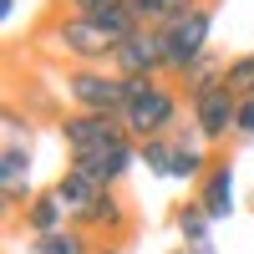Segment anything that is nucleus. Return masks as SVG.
Wrapping results in <instances>:
<instances>
[{
  "mask_svg": "<svg viewBox=\"0 0 254 254\" xmlns=\"http://www.w3.org/2000/svg\"><path fill=\"white\" fill-rule=\"evenodd\" d=\"M137 31L132 10H112V15H61L56 20V41L76 66H97V61H112L117 46Z\"/></svg>",
  "mask_w": 254,
  "mask_h": 254,
  "instance_id": "nucleus-1",
  "label": "nucleus"
},
{
  "mask_svg": "<svg viewBox=\"0 0 254 254\" xmlns=\"http://www.w3.org/2000/svg\"><path fill=\"white\" fill-rule=\"evenodd\" d=\"M183 87H188V117H193V132H198L203 142H224L229 132H239V102H244V97L229 92L224 66L208 61V66H203L198 76H188Z\"/></svg>",
  "mask_w": 254,
  "mask_h": 254,
  "instance_id": "nucleus-2",
  "label": "nucleus"
},
{
  "mask_svg": "<svg viewBox=\"0 0 254 254\" xmlns=\"http://www.w3.org/2000/svg\"><path fill=\"white\" fill-rule=\"evenodd\" d=\"M127 81V107H122V127L132 132V142H153L178 122V92L163 76H122Z\"/></svg>",
  "mask_w": 254,
  "mask_h": 254,
  "instance_id": "nucleus-3",
  "label": "nucleus"
},
{
  "mask_svg": "<svg viewBox=\"0 0 254 254\" xmlns=\"http://www.w3.org/2000/svg\"><path fill=\"white\" fill-rule=\"evenodd\" d=\"M208 36H214V5L198 0L188 15H178L173 26L163 31V41H168V76H178V81L198 76L208 66Z\"/></svg>",
  "mask_w": 254,
  "mask_h": 254,
  "instance_id": "nucleus-4",
  "label": "nucleus"
},
{
  "mask_svg": "<svg viewBox=\"0 0 254 254\" xmlns=\"http://www.w3.org/2000/svg\"><path fill=\"white\" fill-rule=\"evenodd\" d=\"M66 102H71V112L122 117V107H127V81H122L117 71L76 66V71H66Z\"/></svg>",
  "mask_w": 254,
  "mask_h": 254,
  "instance_id": "nucleus-5",
  "label": "nucleus"
},
{
  "mask_svg": "<svg viewBox=\"0 0 254 254\" xmlns=\"http://www.w3.org/2000/svg\"><path fill=\"white\" fill-rule=\"evenodd\" d=\"M137 163V142L132 132H117L107 142H97V147H81V153H66V168H76V173H87L92 183L102 188H117L127 178V168Z\"/></svg>",
  "mask_w": 254,
  "mask_h": 254,
  "instance_id": "nucleus-6",
  "label": "nucleus"
},
{
  "mask_svg": "<svg viewBox=\"0 0 254 254\" xmlns=\"http://www.w3.org/2000/svg\"><path fill=\"white\" fill-rule=\"evenodd\" d=\"M112 71H117V76H168V41H163V31L137 26V31L117 46Z\"/></svg>",
  "mask_w": 254,
  "mask_h": 254,
  "instance_id": "nucleus-7",
  "label": "nucleus"
},
{
  "mask_svg": "<svg viewBox=\"0 0 254 254\" xmlns=\"http://www.w3.org/2000/svg\"><path fill=\"white\" fill-rule=\"evenodd\" d=\"M203 137L188 132V127H178L173 137H168V183H203V173L214 163H208V153L198 147Z\"/></svg>",
  "mask_w": 254,
  "mask_h": 254,
  "instance_id": "nucleus-8",
  "label": "nucleus"
},
{
  "mask_svg": "<svg viewBox=\"0 0 254 254\" xmlns=\"http://www.w3.org/2000/svg\"><path fill=\"white\" fill-rule=\"evenodd\" d=\"M117 132H127L122 117H102V112H66V117H61V142H66V153L97 147V142H107Z\"/></svg>",
  "mask_w": 254,
  "mask_h": 254,
  "instance_id": "nucleus-9",
  "label": "nucleus"
},
{
  "mask_svg": "<svg viewBox=\"0 0 254 254\" xmlns=\"http://www.w3.org/2000/svg\"><path fill=\"white\" fill-rule=\"evenodd\" d=\"M51 188H56V198L66 203V214H71V224H76V229H87V219L97 214L102 193H107L102 183H92L87 173H76V168H66V173H61V178H56Z\"/></svg>",
  "mask_w": 254,
  "mask_h": 254,
  "instance_id": "nucleus-10",
  "label": "nucleus"
},
{
  "mask_svg": "<svg viewBox=\"0 0 254 254\" xmlns=\"http://www.w3.org/2000/svg\"><path fill=\"white\" fill-rule=\"evenodd\" d=\"M198 203H203V214L224 224V219H234V163L229 158H214V168L203 173L198 183Z\"/></svg>",
  "mask_w": 254,
  "mask_h": 254,
  "instance_id": "nucleus-11",
  "label": "nucleus"
},
{
  "mask_svg": "<svg viewBox=\"0 0 254 254\" xmlns=\"http://www.w3.org/2000/svg\"><path fill=\"white\" fill-rule=\"evenodd\" d=\"M0 193H5V208H26L36 198V188H31V147H0Z\"/></svg>",
  "mask_w": 254,
  "mask_h": 254,
  "instance_id": "nucleus-12",
  "label": "nucleus"
},
{
  "mask_svg": "<svg viewBox=\"0 0 254 254\" xmlns=\"http://www.w3.org/2000/svg\"><path fill=\"white\" fill-rule=\"evenodd\" d=\"M71 214H66V203L56 198V188H41V193L26 203V229H31V239L41 234H56V229H66Z\"/></svg>",
  "mask_w": 254,
  "mask_h": 254,
  "instance_id": "nucleus-13",
  "label": "nucleus"
},
{
  "mask_svg": "<svg viewBox=\"0 0 254 254\" xmlns=\"http://www.w3.org/2000/svg\"><path fill=\"white\" fill-rule=\"evenodd\" d=\"M198 0H127V10H132L137 26H153V31H168L178 15H188Z\"/></svg>",
  "mask_w": 254,
  "mask_h": 254,
  "instance_id": "nucleus-14",
  "label": "nucleus"
},
{
  "mask_svg": "<svg viewBox=\"0 0 254 254\" xmlns=\"http://www.w3.org/2000/svg\"><path fill=\"white\" fill-rule=\"evenodd\" d=\"M208 229H214V219L203 214V203H198V198L178 208V234H183V244H188V249H198V254H208V249H214Z\"/></svg>",
  "mask_w": 254,
  "mask_h": 254,
  "instance_id": "nucleus-15",
  "label": "nucleus"
},
{
  "mask_svg": "<svg viewBox=\"0 0 254 254\" xmlns=\"http://www.w3.org/2000/svg\"><path fill=\"white\" fill-rule=\"evenodd\" d=\"M31 254H97V249H92V239H87V229L66 224V229H56V234L31 239Z\"/></svg>",
  "mask_w": 254,
  "mask_h": 254,
  "instance_id": "nucleus-16",
  "label": "nucleus"
},
{
  "mask_svg": "<svg viewBox=\"0 0 254 254\" xmlns=\"http://www.w3.org/2000/svg\"><path fill=\"white\" fill-rule=\"evenodd\" d=\"M122 234L127 229V203L117 198V188H107V193H102V203H97V214L87 219V234Z\"/></svg>",
  "mask_w": 254,
  "mask_h": 254,
  "instance_id": "nucleus-17",
  "label": "nucleus"
},
{
  "mask_svg": "<svg viewBox=\"0 0 254 254\" xmlns=\"http://www.w3.org/2000/svg\"><path fill=\"white\" fill-rule=\"evenodd\" d=\"M224 81H229V92H234V97H254V51L229 61V66H224Z\"/></svg>",
  "mask_w": 254,
  "mask_h": 254,
  "instance_id": "nucleus-18",
  "label": "nucleus"
},
{
  "mask_svg": "<svg viewBox=\"0 0 254 254\" xmlns=\"http://www.w3.org/2000/svg\"><path fill=\"white\" fill-rule=\"evenodd\" d=\"M137 163H147V173H153V178H168V137L137 142Z\"/></svg>",
  "mask_w": 254,
  "mask_h": 254,
  "instance_id": "nucleus-19",
  "label": "nucleus"
},
{
  "mask_svg": "<svg viewBox=\"0 0 254 254\" xmlns=\"http://www.w3.org/2000/svg\"><path fill=\"white\" fill-rule=\"evenodd\" d=\"M71 15H112V10H127V0H66Z\"/></svg>",
  "mask_w": 254,
  "mask_h": 254,
  "instance_id": "nucleus-20",
  "label": "nucleus"
},
{
  "mask_svg": "<svg viewBox=\"0 0 254 254\" xmlns=\"http://www.w3.org/2000/svg\"><path fill=\"white\" fill-rule=\"evenodd\" d=\"M239 137H249V142H254V97H244V102H239Z\"/></svg>",
  "mask_w": 254,
  "mask_h": 254,
  "instance_id": "nucleus-21",
  "label": "nucleus"
},
{
  "mask_svg": "<svg viewBox=\"0 0 254 254\" xmlns=\"http://www.w3.org/2000/svg\"><path fill=\"white\" fill-rule=\"evenodd\" d=\"M0 10H5V20H10L15 15V0H0Z\"/></svg>",
  "mask_w": 254,
  "mask_h": 254,
  "instance_id": "nucleus-22",
  "label": "nucleus"
},
{
  "mask_svg": "<svg viewBox=\"0 0 254 254\" xmlns=\"http://www.w3.org/2000/svg\"><path fill=\"white\" fill-rule=\"evenodd\" d=\"M97 254H122V249H117V244H107V249H97Z\"/></svg>",
  "mask_w": 254,
  "mask_h": 254,
  "instance_id": "nucleus-23",
  "label": "nucleus"
},
{
  "mask_svg": "<svg viewBox=\"0 0 254 254\" xmlns=\"http://www.w3.org/2000/svg\"><path fill=\"white\" fill-rule=\"evenodd\" d=\"M173 254H198V249H173Z\"/></svg>",
  "mask_w": 254,
  "mask_h": 254,
  "instance_id": "nucleus-24",
  "label": "nucleus"
},
{
  "mask_svg": "<svg viewBox=\"0 0 254 254\" xmlns=\"http://www.w3.org/2000/svg\"><path fill=\"white\" fill-rule=\"evenodd\" d=\"M249 208H254V193H249Z\"/></svg>",
  "mask_w": 254,
  "mask_h": 254,
  "instance_id": "nucleus-25",
  "label": "nucleus"
}]
</instances>
